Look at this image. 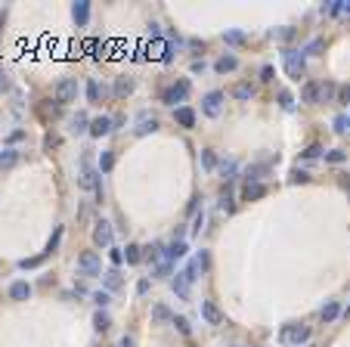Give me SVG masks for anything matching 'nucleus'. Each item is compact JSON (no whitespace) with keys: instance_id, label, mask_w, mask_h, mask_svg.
<instances>
[{"instance_id":"obj_31","label":"nucleus","mask_w":350,"mask_h":347,"mask_svg":"<svg viewBox=\"0 0 350 347\" xmlns=\"http://www.w3.org/2000/svg\"><path fill=\"white\" fill-rule=\"evenodd\" d=\"M112 165H115V158H112V152H102V158H99V174H106V171H112Z\"/></svg>"},{"instance_id":"obj_49","label":"nucleus","mask_w":350,"mask_h":347,"mask_svg":"<svg viewBox=\"0 0 350 347\" xmlns=\"http://www.w3.org/2000/svg\"><path fill=\"white\" fill-rule=\"evenodd\" d=\"M344 316H350V304H347V310H344Z\"/></svg>"},{"instance_id":"obj_48","label":"nucleus","mask_w":350,"mask_h":347,"mask_svg":"<svg viewBox=\"0 0 350 347\" xmlns=\"http://www.w3.org/2000/svg\"><path fill=\"white\" fill-rule=\"evenodd\" d=\"M121 347H133V341H131V338H124V341H121Z\"/></svg>"},{"instance_id":"obj_26","label":"nucleus","mask_w":350,"mask_h":347,"mask_svg":"<svg viewBox=\"0 0 350 347\" xmlns=\"http://www.w3.org/2000/svg\"><path fill=\"white\" fill-rule=\"evenodd\" d=\"M171 322H174V329H177L180 335H189V332H192V329H189V319H186V316H174Z\"/></svg>"},{"instance_id":"obj_21","label":"nucleus","mask_w":350,"mask_h":347,"mask_svg":"<svg viewBox=\"0 0 350 347\" xmlns=\"http://www.w3.org/2000/svg\"><path fill=\"white\" fill-rule=\"evenodd\" d=\"M186 242H174V245L168 248V260H177V258H186Z\"/></svg>"},{"instance_id":"obj_20","label":"nucleus","mask_w":350,"mask_h":347,"mask_svg":"<svg viewBox=\"0 0 350 347\" xmlns=\"http://www.w3.org/2000/svg\"><path fill=\"white\" fill-rule=\"evenodd\" d=\"M236 65H239V59H236V56H220L214 68H217V72H232Z\"/></svg>"},{"instance_id":"obj_41","label":"nucleus","mask_w":350,"mask_h":347,"mask_svg":"<svg viewBox=\"0 0 350 347\" xmlns=\"http://www.w3.org/2000/svg\"><path fill=\"white\" fill-rule=\"evenodd\" d=\"M273 75H276V72H273V65H263V68H261V81H266V84L273 81Z\"/></svg>"},{"instance_id":"obj_36","label":"nucleus","mask_w":350,"mask_h":347,"mask_svg":"<svg viewBox=\"0 0 350 347\" xmlns=\"http://www.w3.org/2000/svg\"><path fill=\"white\" fill-rule=\"evenodd\" d=\"M220 174H223V177H232V174H236V161H223V165H220Z\"/></svg>"},{"instance_id":"obj_3","label":"nucleus","mask_w":350,"mask_h":347,"mask_svg":"<svg viewBox=\"0 0 350 347\" xmlns=\"http://www.w3.org/2000/svg\"><path fill=\"white\" fill-rule=\"evenodd\" d=\"M78 183H81L84 189H90V192L102 195V186H99V171L93 168V165H84V168H81V177H78Z\"/></svg>"},{"instance_id":"obj_46","label":"nucleus","mask_w":350,"mask_h":347,"mask_svg":"<svg viewBox=\"0 0 350 347\" xmlns=\"http://www.w3.org/2000/svg\"><path fill=\"white\" fill-rule=\"evenodd\" d=\"M136 292H139V295H146V292H149V279L139 282V285H136Z\"/></svg>"},{"instance_id":"obj_38","label":"nucleus","mask_w":350,"mask_h":347,"mask_svg":"<svg viewBox=\"0 0 350 347\" xmlns=\"http://www.w3.org/2000/svg\"><path fill=\"white\" fill-rule=\"evenodd\" d=\"M279 102H282V109H291V106H295V99H291L288 90H282V93H279Z\"/></svg>"},{"instance_id":"obj_29","label":"nucleus","mask_w":350,"mask_h":347,"mask_svg":"<svg viewBox=\"0 0 350 347\" xmlns=\"http://www.w3.org/2000/svg\"><path fill=\"white\" fill-rule=\"evenodd\" d=\"M322 47H325V41H319V38H316V41H310V43H307V47L301 50V53H307V56H316Z\"/></svg>"},{"instance_id":"obj_37","label":"nucleus","mask_w":350,"mask_h":347,"mask_svg":"<svg viewBox=\"0 0 350 347\" xmlns=\"http://www.w3.org/2000/svg\"><path fill=\"white\" fill-rule=\"evenodd\" d=\"M335 130H338V133H347V130H350V127H347V118H344V115H338V118H335Z\"/></svg>"},{"instance_id":"obj_25","label":"nucleus","mask_w":350,"mask_h":347,"mask_svg":"<svg viewBox=\"0 0 350 347\" xmlns=\"http://www.w3.org/2000/svg\"><path fill=\"white\" fill-rule=\"evenodd\" d=\"M251 93H254V87H251V84H239L236 90H232V96L242 99V102H245V99H251Z\"/></svg>"},{"instance_id":"obj_22","label":"nucleus","mask_w":350,"mask_h":347,"mask_svg":"<svg viewBox=\"0 0 350 347\" xmlns=\"http://www.w3.org/2000/svg\"><path fill=\"white\" fill-rule=\"evenodd\" d=\"M115 93H118V96L133 93V81H131V78H118V84H115Z\"/></svg>"},{"instance_id":"obj_14","label":"nucleus","mask_w":350,"mask_h":347,"mask_svg":"<svg viewBox=\"0 0 350 347\" xmlns=\"http://www.w3.org/2000/svg\"><path fill=\"white\" fill-rule=\"evenodd\" d=\"M9 298L13 301H28L31 298V285L28 282H13L9 285Z\"/></svg>"},{"instance_id":"obj_4","label":"nucleus","mask_w":350,"mask_h":347,"mask_svg":"<svg viewBox=\"0 0 350 347\" xmlns=\"http://www.w3.org/2000/svg\"><path fill=\"white\" fill-rule=\"evenodd\" d=\"M279 338H282V344H304V341H310V329L307 326H285L279 332Z\"/></svg>"},{"instance_id":"obj_1","label":"nucleus","mask_w":350,"mask_h":347,"mask_svg":"<svg viewBox=\"0 0 350 347\" xmlns=\"http://www.w3.org/2000/svg\"><path fill=\"white\" fill-rule=\"evenodd\" d=\"M186 96H189V81H177V84L161 90V102H168L174 109H177V102H186Z\"/></svg>"},{"instance_id":"obj_45","label":"nucleus","mask_w":350,"mask_h":347,"mask_svg":"<svg viewBox=\"0 0 350 347\" xmlns=\"http://www.w3.org/2000/svg\"><path fill=\"white\" fill-rule=\"evenodd\" d=\"M341 102H350V84L341 87Z\"/></svg>"},{"instance_id":"obj_6","label":"nucleus","mask_w":350,"mask_h":347,"mask_svg":"<svg viewBox=\"0 0 350 347\" xmlns=\"http://www.w3.org/2000/svg\"><path fill=\"white\" fill-rule=\"evenodd\" d=\"M78 96V84L72 78H62L59 84H56V102H59V106H65V102H72Z\"/></svg>"},{"instance_id":"obj_47","label":"nucleus","mask_w":350,"mask_h":347,"mask_svg":"<svg viewBox=\"0 0 350 347\" xmlns=\"http://www.w3.org/2000/svg\"><path fill=\"white\" fill-rule=\"evenodd\" d=\"M3 90H6V75L0 72V93H3Z\"/></svg>"},{"instance_id":"obj_30","label":"nucleus","mask_w":350,"mask_h":347,"mask_svg":"<svg viewBox=\"0 0 350 347\" xmlns=\"http://www.w3.org/2000/svg\"><path fill=\"white\" fill-rule=\"evenodd\" d=\"M118 285H121V276H118V270H109V273H106V288H112V292H115Z\"/></svg>"},{"instance_id":"obj_8","label":"nucleus","mask_w":350,"mask_h":347,"mask_svg":"<svg viewBox=\"0 0 350 347\" xmlns=\"http://www.w3.org/2000/svg\"><path fill=\"white\" fill-rule=\"evenodd\" d=\"M220 102H223V93L220 90H211L205 99H202V109H205V115H211V118H217L220 115Z\"/></svg>"},{"instance_id":"obj_10","label":"nucleus","mask_w":350,"mask_h":347,"mask_svg":"<svg viewBox=\"0 0 350 347\" xmlns=\"http://www.w3.org/2000/svg\"><path fill=\"white\" fill-rule=\"evenodd\" d=\"M319 87L322 84H316V81H307V84L301 87V99L310 102V106H316V102H319Z\"/></svg>"},{"instance_id":"obj_32","label":"nucleus","mask_w":350,"mask_h":347,"mask_svg":"<svg viewBox=\"0 0 350 347\" xmlns=\"http://www.w3.org/2000/svg\"><path fill=\"white\" fill-rule=\"evenodd\" d=\"M93 326H96V332H106L112 322H109V316L106 313H96V319H93Z\"/></svg>"},{"instance_id":"obj_12","label":"nucleus","mask_w":350,"mask_h":347,"mask_svg":"<svg viewBox=\"0 0 350 347\" xmlns=\"http://www.w3.org/2000/svg\"><path fill=\"white\" fill-rule=\"evenodd\" d=\"M174 118H177V124H180V127H195V112H192L189 106H177Z\"/></svg>"},{"instance_id":"obj_2","label":"nucleus","mask_w":350,"mask_h":347,"mask_svg":"<svg viewBox=\"0 0 350 347\" xmlns=\"http://www.w3.org/2000/svg\"><path fill=\"white\" fill-rule=\"evenodd\" d=\"M282 62H285L288 78H295V81L304 78V53H301V50H285L282 53Z\"/></svg>"},{"instance_id":"obj_24","label":"nucleus","mask_w":350,"mask_h":347,"mask_svg":"<svg viewBox=\"0 0 350 347\" xmlns=\"http://www.w3.org/2000/svg\"><path fill=\"white\" fill-rule=\"evenodd\" d=\"M72 130H75V133H81V130H90V127H87V115H84V112H78L75 118H72Z\"/></svg>"},{"instance_id":"obj_33","label":"nucleus","mask_w":350,"mask_h":347,"mask_svg":"<svg viewBox=\"0 0 350 347\" xmlns=\"http://www.w3.org/2000/svg\"><path fill=\"white\" fill-rule=\"evenodd\" d=\"M325 158H329L332 165H341V161H347V155L341 152V149H332V152H325Z\"/></svg>"},{"instance_id":"obj_18","label":"nucleus","mask_w":350,"mask_h":347,"mask_svg":"<svg viewBox=\"0 0 350 347\" xmlns=\"http://www.w3.org/2000/svg\"><path fill=\"white\" fill-rule=\"evenodd\" d=\"M174 292H177L180 298L189 295V276H186V273H177V279H174Z\"/></svg>"},{"instance_id":"obj_9","label":"nucleus","mask_w":350,"mask_h":347,"mask_svg":"<svg viewBox=\"0 0 350 347\" xmlns=\"http://www.w3.org/2000/svg\"><path fill=\"white\" fill-rule=\"evenodd\" d=\"M112 223H106V220H99L96 223V229H93V242L96 245H112Z\"/></svg>"},{"instance_id":"obj_28","label":"nucleus","mask_w":350,"mask_h":347,"mask_svg":"<svg viewBox=\"0 0 350 347\" xmlns=\"http://www.w3.org/2000/svg\"><path fill=\"white\" fill-rule=\"evenodd\" d=\"M99 93H102V90H99L96 81H87V99L90 102H99Z\"/></svg>"},{"instance_id":"obj_13","label":"nucleus","mask_w":350,"mask_h":347,"mask_svg":"<svg viewBox=\"0 0 350 347\" xmlns=\"http://www.w3.org/2000/svg\"><path fill=\"white\" fill-rule=\"evenodd\" d=\"M109 130H112V118H106V115H99V118L90 121V133L93 136H102V133H109Z\"/></svg>"},{"instance_id":"obj_39","label":"nucleus","mask_w":350,"mask_h":347,"mask_svg":"<svg viewBox=\"0 0 350 347\" xmlns=\"http://www.w3.org/2000/svg\"><path fill=\"white\" fill-rule=\"evenodd\" d=\"M93 301H96L99 307H106L109 301H112V295H109V292H96V295H93Z\"/></svg>"},{"instance_id":"obj_11","label":"nucleus","mask_w":350,"mask_h":347,"mask_svg":"<svg viewBox=\"0 0 350 347\" xmlns=\"http://www.w3.org/2000/svg\"><path fill=\"white\" fill-rule=\"evenodd\" d=\"M155 127H158V118H155V115L139 112V118H136V133H149V130H155Z\"/></svg>"},{"instance_id":"obj_27","label":"nucleus","mask_w":350,"mask_h":347,"mask_svg":"<svg viewBox=\"0 0 350 347\" xmlns=\"http://www.w3.org/2000/svg\"><path fill=\"white\" fill-rule=\"evenodd\" d=\"M152 319H155V322H168V319H171V310H168L165 304H158V307L152 310Z\"/></svg>"},{"instance_id":"obj_7","label":"nucleus","mask_w":350,"mask_h":347,"mask_svg":"<svg viewBox=\"0 0 350 347\" xmlns=\"http://www.w3.org/2000/svg\"><path fill=\"white\" fill-rule=\"evenodd\" d=\"M202 319L208 326H220V322H223V313H220V307L214 301H202Z\"/></svg>"},{"instance_id":"obj_23","label":"nucleus","mask_w":350,"mask_h":347,"mask_svg":"<svg viewBox=\"0 0 350 347\" xmlns=\"http://www.w3.org/2000/svg\"><path fill=\"white\" fill-rule=\"evenodd\" d=\"M335 96H338V87L335 84H322L319 87V102H332Z\"/></svg>"},{"instance_id":"obj_44","label":"nucleus","mask_w":350,"mask_h":347,"mask_svg":"<svg viewBox=\"0 0 350 347\" xmlns=\"http://www.w3.org/2000/svg\"><path fill=\"white\" fill-rule=\"evenodd\" d=\"M121 260H124V254L118 248H112V263H121Z\"/></svg>"},{"instance_id":"obj_5","label":"nucleus","mask_w":350,"mask_h":347,"mask_svg":"<svg viewBox=\"0 0 350 347\" xmlns=\"http://www.w3.org/2000/svg\"><path fill=\"white\" fill-rule=\"evenodd\" d=\"M99 258H96V251H84L78 258V273L81 276H99Z\"/></svg>"},{"instance_id":"obj_15","label":"nucleus","mask_w":350,"mask_h":347,"mask_svg":"<svg viewBox=\"0 0 350 347\" xmlns=\"http://www.w3.org/2000/svg\"><path fill=\"white\" fill-rule=\"evenodd\" d=\"M338 316H341V307H338V301H329V304L319 310V319H322V322H335Z\"/></svg>"},{"instance_id":"obj_42","label":"nucleus","mask_w":350,"mask_h":347,"mask_svg":"<svg viewBox=\"0 0 350 347\" xmlns=\"http://www.w3.org/2000/svg\"><path fill=\"white\" fill-rule=\"evenodd\" d=\"M226 41H229V43H242L245 34H242V31H226Z\"/></svg>"},{"instance_id":"obj_19","label":"nucleus","mask_w":350,"mask_h":347,"mask_svg":"<svg viewBox=\"0 0 350 347\" xmlns=\"http://www.w3.org/2000/svg\"><path fill=\"white\" fill-rule=\"evenodd\" d=\"M19 161V152L16 149H3V152H0V168H13Z\"/></svg>"},{"instance_id":"obj_50","label":"nucleus","mask_w":350,"mask_h":347,"mask_svg":"<svg viewBox=\"0 0 350 347\" xmlns=\"http://www.w3.org/2000/svg\"><path fill=\"white\" fill-rule=\"evenodd\" d=\"M347 127H350V118H347Z\"/></svg>"},{"instance_id":"obj_40","label":"nucleus","mask_w":350,"mask_h":347,"mask_svg":"<svg viewBox=\"0 0 350 347\" xmlns=\"http://www.w3.org/2000/svg\"><path fill=\"white\" fill-rule=\"evenodd\" d=\"M307 171H291V183H307Z\"/></svg>"},{"instance_id":"obj_34","label":"nucleus","mask_w":350,"mask_h":347,"mask_svg":"<svg viewBox=\"0 0 350 347\" xmlns=\"http://www.w3.org/2000/svg\"><path fill=\"white\" fill-rule=\"evenodd\" d=\"M127 263H139V245H127Z\"/></svg>"},{"instance_id":"obj_35","label":"nucleus","mask_w":350,"mask_h":347,"mask_svg":"<svg viewBox=\"0 0 350 347\" xmlns=\"http://www.w3.org/2000/svg\"><path fill=\"white\" fill-rule=\"evenodd\" d=\"M202 161H205V168H214V165H217V155L211 152V149H205V152H202Z\"/></svg>"},{"instance_id":"obj_16","label":"nucleus","mask_w":350,"mask_h":347,"mask_svg":"<svg viewBox=\"0 0 350 347\" xmlns=\"http://www.w3.org/2000/svg\"><path fill=\"white\" fill-rule=\"evenodd\" d=\"M72 13H75V22H78V25H87V19H90V3H87V0H81V3H75Z\"/></svg>"},{"instance_id":"obj_43","label":"nucleus","mask_w":350,"mask_h":347,"mask_svg":"<svg viewBox=\"0 0 350 347\" xmlns=\"http://www.w3.org/2000/svg\"><path fill=\"white\" fill-rule=\"evenodd\" d=\"M319 152H322L319 146H307V149H304V158H319Z\"/></svg>"},{"instance_id":"obj_17","label":"nucleus","mask_w":350,"mask_h":347,"mask_svg":"<svg viewBox=\"0 0 350 347\" xmlns=\"http://www.w3.org/2000/svg\"><path fill=\"white\" fill-rule=\"evenodd\" d=\"M263 192H266V189L261 186V183H248V186L242 189V199H245V202H254V199H261Z\"/></svg>"}]
</instances>
